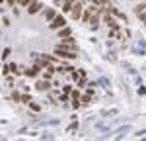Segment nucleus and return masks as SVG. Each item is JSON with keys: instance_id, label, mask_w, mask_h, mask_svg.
<instances>
[{"instance_id": "12", "label": "nucleus", "mask_w": 146, "mask_h": 141, "mask_svg": "<svg viewBox=\"0 0 146 141\" xmlns=\"http://www.w3.org/2000/svg\"><path fill=\"white\" fill-rule=\"evenodd\" d=\"M90 100H92V94L90 92L86 94V96H82V102H84V104H90Z\"/></svg>"}, {"instance_id": "13", "label": "nucleus", "mask_w": 146, "mask_h": 141, "mask_svg": "<svg viewBox=\"0 0 146 141\" xmlns=\"http://www.w3.org/2000/svg\"><path fill=\"white\" fill-rule=\"evenodd\" d=\"M20 100H22V102H27V104H29V100H31V98H29L27 94H23V96H20Z\"/></svg>"}, {"instance_id": "7", "label": "nucleus", "mask_w": 146, "mask_h": 141, "mask_svg": "<svg viewBox=\"0 0 146 141\" xmlns=\"http://www.w3.org/2000/svg\"><path fill=\"white\" fill-rule=\"evenodd\" d=\"M55 16H56L55 8H49V10H45V20H47V22H51V20H53Z\"/></svg>"}, {"instance_id": "5", "label": "nucleus", "mask_w": 146, "mask_h": 141, "mask_svg": "<svg viewBox=\"0 0 146 141\" xmlns=\"http://www.w3.org/2000/svg\"><path fill=\"white\" fill-rule=\"evenodd\" d=\"M41 8H43V4H41V2H35V0H33V2L27 6V12H29V14H37Z\"/></svg>"}, {"instance_id": "17", "label": "nucleus", "mask_w": 146, "mask_h": 141, "mask_svg": "<svg viewBox=\"0 0 146 141\" xmlns=\"http://www.w3.org/2000/svg\"><path fill=\"white\" fill-rule=\"evenodd\" d=\"M138 16H140V18H142V22L146 23V14H144V12H142V14H138Z\"/></svg>"}, {"instance_id": "6", "label": "nucleus", "mask_w": 146, "mask_h": 141, "mask_svg": "<svg viewBox=\"0 0 146 141\" xmlns=\"http://www.w3.org/2000/svg\"><path fill=\"white\" fill-rule=\"evenodd\" d=\"M35 88H37V90H39V92H45V90H49V88H51V84H49V81H39L37 82V84H35Z\"/></svg>"}, {"instance_id": "1", "label": "nucleus", "mask_w": 146, "mask_h": 141, "mask_svg": "<svg viewBox=\"0 0 146 141\" xmlns=\"http://www.w3.org/2000/svg\"><path fill=\"white\" fill-rule=\"evenodd\" d=\"M60 47H64V49H70V51H76L78 53V43L68 35V37H60V43H58Z\"/></svg>"}, {"instance_id": "16", "label": "nucleus", "mask_w": 146, "mask_h": 141, "mask_svg": "<svg viewBox=\"0 0 146 141\" xmlns=\"http://www.w3.org/2000/svg\"><path fill=\"white\" fill-rule=\"evenodd\" d=\"M6 2H8V6H16L18 4V0H6Z\"/></svg>"}, {"instance_id": "4", "label": "nucleus", "mask_w": 146, "mask_h": 141, "mask_svg": "<svg viewBox=\"0 0 146 141\" xmlns=\"http://www.w3.org/2000/svg\"><path fill=\"white\" fill-rule=\"evenodd\" d=\"M70 16L74 18V20H78V18H82V4H80L78 0L72 4V8H70Z\"/></svg>"}, {"instance_id": "11", "label": "nucleus", "mask_w": 146, "mask_h": 141, "mask_svg": "<svg viewBox=\"0 0 146 141\" xmlns=\"http://www.w3.org/2000/svg\"><path fill=\"white\" fill-rule=\"evenodd\" d=\"M31 2H33V0H18V4H20V6H23V8H27Z\"/></svg>"}, {"instance_id": "9", "label": "nucleus", "mask_w": 146, "mask_h": 141, "mask_svg": "<svg viewBox=\"0 0 146 141\" xmlns=\"http://www.w3.org/2000/svg\"><path fill=\"white\" fill-rule=\"evenodd\" d=\"M10 67V73H14V75H20V70H18V65L16 63H12V65H8Z\"/></svg>"}, {"instance_id": "10", "label": "nucleus", "mask_w": 146, "mask_h": 141, "mask_svg": "<svg viewBox=\"0 0 146 141\" xmlns=\"http://www.w3.org/2000/svg\"><path fill=\"white\" fill-rule=\"evenodd\" d=\"M144 10H146V4H138V6L135 8V12H136V14H142Z\"/></svg>"}, {"instance_id": "20", "label": "nucleus", "mask_w": 146, "mask_h": 141, "mask_svg": "<svg viewBox=\"0 0 146 141\" xmlns=\"http://www.w3.org/2000/svg\"><path fill=\"white\" fill-rule=\"evenodd\" d=\"M2 2H4V0H0V4H2Z\"/></svg>"}, {"instance_id": "3", "label": "nucleus", "mask_w": 146, "mask_h": 141, "mask_svg": "<svg viewBox=\"0 0 146 141\" xmlns=\"http://www.w3.org/2000/svg\"><path fill=\"white\" fill-rule=\"evenodd\" d=\"M64 26H66L64 18H62V16H58V14L51 20V30H60V28H64Z\"/></svg>"}, {"instance_id": "19", "label": "nucleus", "mask_w": 146, "mask_h": 141, "mask_svg": "<svg viewBox=\"0 0 146 141\" xmlns=\"http://www.w3.org/2000/svg\"><path fill=\"white\" fill-rule=\"evenodd\" d=\"M92 2H98V0H92Z\"/></svg>"}, {"instance_id": "15", "label": "nucleus", "mask_w": 146, "mask_h": 141, "mask_svg": "<svg viewBox=\"0 0 146 141\" xmlns=\"http://www.w3.org/2000/svg\"><path fill=\"white\" fill-rule=\"evenodd\" d=\"M29 106H31V110H35V112H39V110H41L37 104H31V102H29Z\"/></svg>"}, {"instance_id": "8", "label": "nucleus", "mask_w": 146, "mask_h": 141, "mask_svg": "<svg viewBox=\"0 0 146 141\" xmlns=\"http://www.w3.org/2000/svg\"><path fill=\"white\" fill-rule=\"evenodd\" d=\"M70 34H72V32H70V28H66V26L58 30V37H68Z\"/></svg>"}, {"instance_id": "18", "label": "nucleus", "mask_w": 146, "mask_h": 141, "mask_svg": "<svg viewBox=\"0 0 146 141\" xmlns=\"http://www.w3.org/2000/svg\"><path fill=\"white\" fill-rule=\"evenodd\" d=\"M62 2H64V0H55V4H56V6H58V4H62Z\"/></svg>"}, {"instance_id": "2", "label": "nucleus", "mask_w": 146, "mask_h": 141, "mask_svg": "<svg viewBox=\"0 0 146 141\" xmlns=\"http://www.w3.org/2000/svg\"><path fill=\"white\" fill-rule=\"evenodd\" d=\"M55 55H58V57H62V59H76V57H78V55H76V51L64 49V47H60V45H56Z\"/></svg>"}, {"instance_id": "14", "label": "nucleus", "mask_w": 146, "mask_h": 141, "mask_svg": "<svg viewBox=\"0 0 146 141\" xmlns=\"http://www.w3.org/2000/svg\"><path fill=\"white\" fill-rule=\"evenodd\" d=\"M72 98H74V100H80V92H78V90L72 92Z\"/></svg>"}]
</instances>
